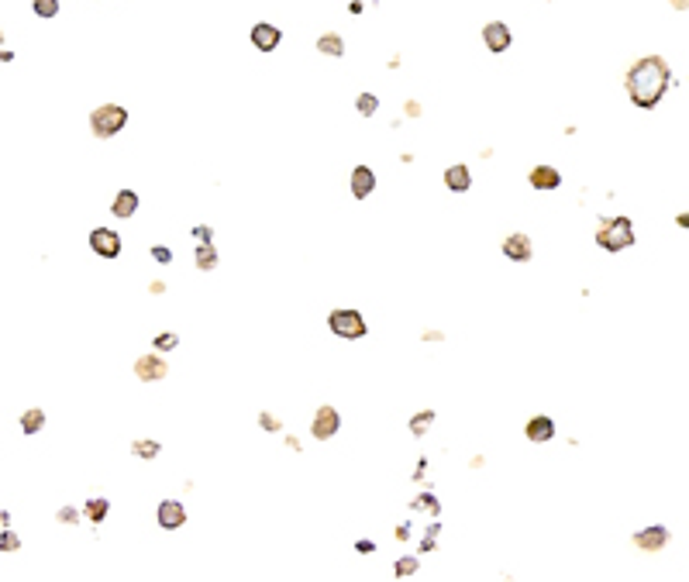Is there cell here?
I'll return each mask as SVG.
<instances>
[{
	"instance_id": "obj_34",
	"label": "cell",
	"mask_w": 689,
	"mask_h": 582,
	"mask_svg": "<svg viewBox=\"0 0 689 582\" xmlns=\"http://www.w3.org/2000/svg\"><path fill=\"white\" fill-rule=\"evenodd\" d=\"M355 551H358V555H369V551H376V544L373 541H358V544H355Z\"/></svg>"
},
{
	"instance_id": "obj_28",
	"label": "cell",
	"mask_w": 689,
	"mask_h": 582,
	"mask_svg": "<svg viewBox=\"0 0 689 582\" xmlns=\"http://www.w3.org/2000/svg\"><path fill=\"white\" fill-rule=\"evenodd\" d=\"M152 259H156L159 266H169V262H173V252H169L166 245H156V249H152Z\"/></svg>"
},
{
	"instance_id": "obj_39",
	"label": "cell",
	"mask_w": 689,
	"mask_h": 582,
	"mask_svg": "<svg viewBox=\"0 0 689 582\" xmlns=\"http://www.w3.org/2000/svg\"><path fill=\"white\" fill-rule=\"evenodd\" d=\"M373 4H376V0H373Z\"/></svg>"
},
{
	"instance_id": "obj_24",
	"label": "cell",
	"mask_w": 689,
	"mask_h": 582,
	"mask_svg": "<svg viewBox=\"0 0 689 582\" xmlns=\"http://www.w3.org/2000/svg\"><path fill=\"white\" fill-rule=\"evenodd\" d=\"M131 451H135L138 458H156V455H159V441H149V438H138L135 445H131Z\"/></svg>"
},
{
	"instance_id": "obj_35",
	"label": "cell",
	"mask_w": 689,
	"mask_h": 582,
	"mask_svg": "<svg viewBox=\"0 0 689 582\" xmlns=\"http://www.w3.org/2000/svg\"><path fill=\"white\" fill-rule=\"evenodd\" d=\"M193 234H197V241H211V234H214V231H211V228H197Z\"/></svg>"
},
{
	"instance_id": "obj_29",
	"label": "cell",
	"mask_w": 689,
	"mask_h": 582,
	"mask_svg": "<svg viewBox=\"0 0 689 582\" xmlns=\"http://www.w3.org/2000/svg\"><path fill=\"white\" fill-rule=\"evenodd\" d=\"M417 572V558H400L396 562V576H413Z\"/></svg>"
},
{
	"instance_id": "obj_23",
	"label": "cell",
	"mask_w": 689,
	"mask_h": 582,
	"mask_svg": "<svg viewBox=\"0 0 689 582\" xmlns=\"http://www.w3.org/2000/svg\"><path fill=\"white\" fill-rule=\"evenodd\" d=\"M355 107H358V114L362 117H373L376 111H379V97H373V94H358Z\"/></svg>"
},
{
	"instance_id": "obj_3",
	"label": "cell",
	"mask_w": 689,
	"mask_h": 582,
	"mask_svg": "<svg viewBox=\"0 0 689 582\" xmlns=\"http://www.w3.org/2000/svg\"><path fill=\"white\" fill-rule=\"evenodd\" d=\"M124 124H128V111L121 104H104L90 114V131L97 138H114Z\"/></svg>"
},
{
	"instance_id": "obj_1",
	"label": "cell",
	"mask_w": 689,
	"mask_h": 582,
	"mask_svg": "<svg viewBox=\"0 0 689 582\" xmlns=\"http://www.w3.org/2000/svg\"><path fill=\"white\" fill-rule=\"evenodd\" d=\"M624 86H628V97L634 100L638 107H655L658 100L665 97V90L672 86L669 62L662 56L638 59L628 69V76H624Z\"/></svg>"
},
{
	"instance_id": "obj_25",
	"label": "cell",
	"mask_w": 689,
	"mask_h": 582,
	"mask_svg": "<svg viewBox=\"0 0 689 582\" xmlns=\"http://www.w3.org/2000/svg\"><path fill=\"white\" fill-rule=\"evenodd\" d=\"M31 7H35L39 18H56L59 14V0H35Z\"/></svg>"
},
{
	"instance_id": "obj_5",
	"label": "cell",
	"mask_w": 689,
	"mask_h": 582,
	"mask_svg": "<svg viewBox=\"0 0 689 582\" xmlns=\"http://www.w3.org/2000/svg\"><path fill=\"white\" fill-rule=\"evenodd\" d=\"M90 249H94L100 259H118L121 255V234L111 231V228H94V231H90Z\"/></svg>"
},
{
	"instance_id": "obj_6",
	"label": "cell",
	"mask_w": 689,
	"mask_h": 582,
	"mask_svg": "<svg viewBox=\"0 0 689 582\" xmlns=\"http://www.w3.org/2000/svg\"><path fill=\"white\" fill-rule=\"evenodd\" d=\"M338 427H341V417H338L335 407H317L314 424H311V434H314L317 441H328V438H335Z\"/></svg>"
},
{
	"instance_id": "obj_18",
	"label": "cell",
	"mask_w": 689,
	"mask_h": 582,
	"mask_svg": "<svg viewBox=\"0 0 689 582\" xmlns=\"http://www.w3.org/2000/svg\"><path fill=\"white\" fill-rule=\"evenodd\" d=\"M317 52H324V56H335V59H341V56H345V41H341V35H335V31H328V35H321V39H317Z\"/></svg>"
},
{
	"instance_id": "obj_13",
	"label": "cell",
	"mask_w": 689,
	"mask_h": 582,
	"mask_svg": "<svg viewBox=\"0 0 689 582\" xmlns=\"http://www.w3.org/2000/svg\"><path fill=\"white\" fill-rule=\"evenodd\" d=\"M376 190V173L369 166H355L352 169V196L355 200H366Z\"/></svg>"
},
{
	"instance_id": "obj_21",
	"label": "cell",
	"mask_w": 689,
	"mask_h": 582,
	"mask_svg": "<svg viewBox=\"0 0 689 582\" xmlns=\"http://www.w3.org/2000/svg\"><path fill=\"white\" fill-rule=\"evenodd\" d=\"M214 266H217L214 245H211V241H200V249H197V269H214Z\"/></svg>"
},
{
	"instance_id": "obj_2",
	"label": "cell",
	"mask_w": 689,
	"mask_h": 582,
	"mask_svg": "<svg viewBox=\"0 0 689 582\" xmlns=\"http://www.w3.org/2000/svg\"><path fill=\"white\" fill-rule=\"evenodd\" d=\"M596 245L607 249V252H620V249H630L634 245V224L630 217H607L596 224Z\"/></svg>"
},
{
	"instance_id": "obj_31",
	"label": "cell",
	"mask_w": 689,
	"mask_h": 582,
	"mask_svg": "<svg viewBox=\"0 0 689 582\" xmlns=\"http://www.w3.org/2000/svg\"><path fill=\"white\" fill-rule=\"evenodd\" d=\"M59 521H62V524H76L79 513L73 510V506H66V510H59Z\"/></svg>"
},
{
	"instance_id": "obj_36",
	"label": "cell",
	"mask_w": 689,
	"mask_h": 582,
	"mask_svg": "<svg viewBox=\"0 0 689 582\" xmlns=\"http://www.w3.org/2000/svg\"><path fill=\"white\" fill-rule=\"evenodd\" d=\"M407 114H411V117H421V104H417V100H411V104H407Z\"/></svg>"
},
{
	"instance_id": "obj_16",
	"label": "cell",
	"mask_w": 689,
	"mask_h": 582,
	"mask_svg": "<svg viewBox=\"0 0 689 582\" xmlns=\"http://www.w3.org/2000/svg\"><path fill=\"white\" fill-rule=\"evenodd\" d=\"M555 438V421L551 417H531L528 421V441L541 445V441H551Z\"/></svg>"
},
{
	"instance_id": "obj_15",
	"label": "cell",
	"mask_w": 689,
	"mask_h": 582,
	"mask_svg": "<svg viewBox=\"0 0 689 582\" xmlns=\"http://www.w3.org/2000/svg\"><path fill=\"white\" fill-rule=\"evenodd\" d=\"M445 186H448V190H455V194H466V190L473 186L469 166H462V162H458V166H448V169H445Z\"/></svg>"
},
{
	"instance_id": "obj_22",
	"label": "cell",
	"mask_w": 689,
	"mask_h": 582,
	"mask_svg": "<svg viewBox=\"0 0 689 582\" xmlns=\"http://www.w3.org/2000/svg\"><path fill=\"white\" fill-rule=\"evenodd\" d=\"M434 424V410H421V413H413V421H411V431L421 438V434H428V427Z\"/></svg>"
},
{
	"instance_id": "obj_8",
	"label": "cell",
	"mask_w": 689,
	"mask_h": 582,
	"mask_svg": "<svg viewBox=\"0 0 689 582\" xmlns=\"http://www.w3.org/2000/svg\"><path fill=\"white\" fill-rule=\"evenodd\" d=\"M156 517H159V527H162V531H179V527L186 524V510H183V503H176V500L159 503Z\"/></svg>"
},
{
	"instance_id": "obj_12",
	"label": "cell",
	"mask_w": 689,
	"mask_h": 582,
	"mask_svg": "<svg viewBox=\"0 0 689 582\" xmlns=\"http://www.w3.org/2000/svg\"><path fill=\"white\" fill-rule=\"evenodd\" d=\"M665 541H669V527H662V524L634 534V544H638L641 551H658V548H665Z\"/></svg>"
},
{
	"instance_id": "obj_32",
	"label": "cell",
	"mask_w": 689,
	"mask_h": 582,
	"mask_svg": "<svg viewBox=\"0 0 689 582\" xmlns=\"http://www.w3.org/2000/svg\"><path fill=\"white\" fill-rule=\"evenodd\" d=\"M417 506H428L431 513H438V500H434V496H421V500H417Z\"/></svg>"
},
{
	"instance_id": "obj_26",
	"label": "cell",
	"mask_w": 689,
	"mask_h": 582,
	"mask_svg": "<svg viewBox=\"0 0 689 582\" xmlns=\"http://www.w3.org/2000/svg\"><path fill=\"white\" fill-rule=\"evenodd\" d=\"M18 548H21V541L14 531H4V534H0V551H18Z\"/></svg>"
},
{
	"instance_id": "obj_38",
	"label": "cell",
	"mask_w": 689,
	"mask_h": 582,
	"mask_svg": "<svg viewBox=\"0 0 689 582\" xmlns=\"http://www.w3.org/2000/svg\"><path fill=\"white\" fill-rule=\"evenodd\" d=\"M675 4V11H686V0H672Z\"/></svg>"
},
{
	"instance_id": "obj_9",
	"label": "cell",
	"mask_w": 689,
	"mask_h": 582,
	"mask_svg": "<svg viewBox=\"0 0 689 582\" xmlns=\"http://www.w3.org/2000/svg\"><path fill=\"white\" fill-rule=\"evenodd\" d=\"M135 372H138V379L141 383H159V379H166V362L159 358V355H141L135 362Z\"/></svg>"
},
{
	"instance_id": "obj_14",
	"label": "cell",
	"mask_w": 689,
	"mask_h": 582,
	"mask_svg": "<svg viewBox=\"0 0 689 582\" xmlns=\"http://www.w3.org/2000/svg\"><path fill=\"white\" fill-rule=\"evenodd\" d=\"M531 186L534 190H558V186H562V173H558L555 166H534Z\"/></svg>"
},
{
	"instance_id": "obj_4",
	"label": "cell",
	"mask_w": 689,
	"mask_h": 582,
	"mask_svg": "<svg viewBox=\"0 0 689 582\" xmlns=\"http://www.w3.org/2000/svg\"><path fill=\"white\" fill-rule=\"evenodd\" d=\"M331 331H335L338 338H345V341H355V338H366V317L358 311H335L331 317Z\"/></svg>"
},
{
	"instance_id": "obj_27",
	"label": "cell",
	"mask_w": 689,
	"mask_h": 582,
	"mask_svg": "<svg viewBox=\"0 0 689 582\" xmlns=\"http://www.w3.org/2000/svg\"><path fill=\"white\" fill-rule=\"evenodd\" d=\"M156 348H159V351H169V348H176V334H173V331H166V334H159V338H156Z\"/></svg>"
},
{
	"instance_id": "obj_33",
	"label": "cell",
	"mask_w": 689,
	"mask_h": 582,
	"mask_svg": "<svg viewBox=\"0 0 689 582\" xmlns=\"http://www.w3.org/2000/svg\"><path fill=\"white\" fill-rule=\"evenodd\" d=\"M434 534H438V527H431V531H428V538L421 541V548H424V551H431V548H434Z\"/></svg>"
},
{
	"instance_id": "obj_19",
	"label": "cell",
	"mask_w": 689,
	"mask_h": 582,
	"mask_svg": "<svg viewBox=\"0 0 689 582\" xmlns=\"http://www.w3.org/2000/svg\"><path fill=\"white\" fill-rule=\"evenodd\" d=\"M41 427H45V413H41L39 407L21 413V431H24V434H39Z\"/></svg>"
},
{
	"instance_id": "obj_30",
	"label": "cell",
	"mask_w": 689,
	"mask_h": 582,
	"mask_svg": "<svg viewBox=\"0 0 689 582\" xmlns=\"http://www.w3.org/2000/svg\"><path fill=\"white\" fill-rule=\"evenodd\" d=\"M258 424L266 427V431H279V427H283V424H279V417H276V413H258Z\"/></svg>"
},
{
	"instance_id": "obj_37",
	"label": "cell",
	"mask_w": 689,
	"mask_h": 582,
	"mask_svg": "<svg viewBox=\"0 0 689 582\" xmlns=\"http://www.w3.org/2000/svg\"><path fill=\"white\" fill-rule=\"evenodd\" d=\"M11 59H14V52H11V49H0V62H11Z\"/></svg>"
},
{
	"instance_id": "obj_20",
	"label": "cell",
	"mask_w": 689,
	"mask_h": 582,
	"mask_svg": "<svg viewBox=\"0 0 689 582\" xmlns=\"http://www.w3.org/2000/svg\"><path fill=\"white\" fill-rule=\"evenodd\" d=\"M107 510H111V503H107L104 496H97V500H90V503H86V510H83V513H86V521L100 524V521L107 517Z\"/></svg>"
},
{
	"instance_id": "obj_10",
	"label": "cell",
	"mask_w": 689,
	"mask_h": 582,
	"mask_svg": "<svg viewBox=\"0 0 689 582\" xmlns=\"http://www.w3.org/2000/svg\"><path fill=\"white\" fill-rule=\"evenodd\" d=\"M531 238L528 234H520V231H513L507 241H503V255L511 259V262H531Z\"/></svg>"
},
{
	"instance_id": "obj_17",
	"label": "cell",
	"mask_w": 689,
	"mask_h": 582,
	"mask_svg": "<svg viewBox=\"0 0 689 582\" xmlns=\"http://www.w3.org/2000/svg\"><path fill=\"white\" fill-rule=\"evenodd\" d=\"M114 217H131V214L138 211V194L135 190H121L118 196H114Z\"/></svg>"
},
{
	"instance_id": "obj_11",
	"label": "cell",
	"mask_w": 689,
	"mask_h": 582,
	"mask_svg": "<svg viewBox=\"0 0 689 582\" xmlns=\"http://www.w3.org/2000/svg\"><path fill=\"white\" fill-rule=\"evenodd\" d=\"M279 41H283V31H279L276 24H266V21H262V24L252 28V45H256L258 52H273Z\"/></svg>"
},
{
	"instance_id": "obj_7",
	"label": "cell",
	"mask_w": 689,
	"mask_h": 582,
	"mask_svg": "<svg viewBox=\"0 0 689 582\" xmlns=\"http://www.w3.org/2000/svg\"><path fill=\"white\" fill-rule=\"evenodd\" d=\"M483 41H486V49L490 52H507L511 49V24H503V21H490V24H483Z\"/></svg>"
}]
</instances>
